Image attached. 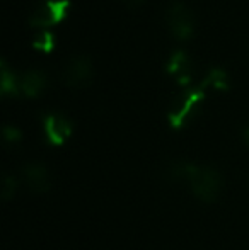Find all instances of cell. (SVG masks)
<instances>
[{"label":"cell","mask_w":249,"mask_h":250,"mask_svg":"<svg viewBox=\"0 0 249 250\" xmlns=\"http://www.w3.org/2000/svg\"><path fill=\"white\" fill-rule=\"evenodd\" d=\"M169 177L186 181L193 196L203 203H213L222 191V175L210 165L176 160L169 165Z\"/></svg>","instance_id":"cell-1"},{"label":"cell","mask_w":249,"mask_h":250,"mask_svg":"<svg viewBox=\"0 0 249 250\" xmlns=\"http://www.w3.org/2000/svg\"><path fill=\"white\" fill-rule=\"evenodd\" d=\"M205 99V89L200 85L184 87L181 92H178L173 97L169 107H167V121L174 129L183 128L184 125L191 119L195 109L198 104Z\"/></svg>","instance_id":"cell-2"},{"label":"cell","mask_w":249,"mask_h":250,"mask_svg":"<svg viewBox=\"0 0 249 250\" xmlns=\"http://www.w3.org/2000/svg\"><path fill=\"white\" fill-rule=\"evenodd\" d=\"M166 19L174 36L181 40L188 38L195 29V16L183 0H171L166 10Z\"/></svg>","instance_id":"cell-3"},{"label":"cell","mask_w":249,"mask_h":250,"mask_svg":"<svg viewBox=\"0 0 249 250\" xmlns=\"http://www.w3.org/2000/svg\"><path fill=\"white\" fill-rule=\"evenodd\" d=\"M92 73H94V66L89 56L84 55V53H77V55L70 56L65 65H63L62 79L68 85L79 87V85H86L92 79Z\"/></svg>","instance_id":"cell-4"},{"label":"cell","mask_w":249,"mask_h":250,"mask_svg":"<svg viewBox=\"0 0 249 250\" xmlns=\"http://www.w3.org/2000/svg\"><path fill=\"white\" fill-rule=\"evenodd\" d=\"M70 7V0H41L29 14L31 26H51L65 16Z\"/></svg>","instance_id":"cell-5"},{"label":"cell","mask_w":249,"mask_h":250,"mask_svg":"<svg viewBox=\"0 0 249 250\" xmlns=\"http://www.w3.org/2000/svg\"><path fill=\"white\" fill-rule=\"evenodd\" d=\"M43 131L50 145L60 146L70 138L73 126L67 116L60 114V112H50L43 118Z\"/></svg>","instance_id":"cell-6"},{"label":"cell","mask_w":249,"mask_h":250,"mask_svg":"<svg viewBox=\"0 0 249 250\" xmlns=\"http://www.w3.org/2000/svg\"><path fill=\"white\" fill-rule=\"evenodd\" d=\"M21 177H23L26 188L31 192H34V194H45V192H48L51 189L50 170L43 164L33 162V164L24 165L23 172H21Z\"/></svg>","instance_id":"cell-7"},{"label":"cell","mask_w":249,"mask_h":250,"mask_svg":"<svg viewBox=\"0 0 249 250\" xmlns=\"http://www.w3.org/2000/svg\"><path fill=\"white\" fill-rule=\"evenodd\" d=\"M166 70L167 73L176 75V80L181 85H188L189 80H191V60H189V55L181 48L174 50L167 56Z\"/></svg>","instance_id":"cell-8"},{"label":"cell","mask_w":249,"mask_h":250,"mask_svg":"<svg viewBox=\"0 0 249 250\" xmlns=\"http://www.w3.org/2000/svg\"><path fill=\"white\" fill-rule=\"evenodd\" d=\"M46 73L40 68H27L19 77V90L27 97H34L46 85Z\"/></svg>","instance_id":"cell-9"},{"label":"cell","mask_w":249,"mask_h":250,"mask_svg":"<svg viewBox=\"0 0 249 250\" xmlns=\"http://www.w3.org/2000/svg\"><path fill=\"white\" fill-rule=\"evenodd\" d=\"M200 87L205 90L208 87H213V89L219 90H227L229 89V75H227V72L222 66H212L206 72V75L203 77L202 82H200Z\"/></svg>","instance_id":"cell-10"},{"label":"cell","mask_w":249,"mask_h":250,"mask_svg":"<svg viewBox=\"0 0 249 250\" xmlns=\"http://www.w3.org/2000/svg\"><path fill=\"white\" fill-rule=\"evenodd\" d=\"M0 87H2V94L19 92V79L3 58L0 60Z\"/></svg>","instance_id":"cell-11"},{"label":"cell","mask_w":249,"mask_h":250,"mask_svg":"<svg viewBox=\"0 0 249 250\" xmlns=\"http://www.w3.org/2000/svg\"><path fill=\"white\" fill-rule=\"evenodd\" d=\"M33 44L36 48H41V50H45V51H50L51 48L55 46L53 33H51V31H48V29L38 31V33L33 36Z\"/></svg>","instance_id":"cell-12"},{"label":"cell","mask_w":249,"mask_h":250,"mask_svg":"<svg viewBox=\"0 0 249 250\" xmlns=\"http://www.w3.org/2000/svg\"><path fill=\"white\" fill-rule=\"evenodd\" d=\"M2 138H3V143L5 145H17L23 138V133L17 126H12V125H3L2 128Z\"/></svg>","instance_id":"cell-13"},{"label":"cell","mask_w":249,"mask_h":250,"mask_svg":"<svg viewBox=\"0 0 249 250\" xmlns=\"http://www.w3.org/2000/svg\"><path fill=\"white\" fill-rule=\"evenodd\" d=\"M16 189H17V181L16 177H12V175L5 174L2 179V199L3 201H9L14 198V194H16Z\"/></svg>","instance_id":"cell-14"},{"label":"cell","mask_w":249,"mask_h":250,"mask_svg":"<svg viewBox=\"0 0 249 250\" xmlns=\"http://www.w3.org/2000/svg\"><path fill=\"white\" fill-rule=\"evenodd\" d=\"M121 2H123L125 5H128V7H138L143 0H121Z\"/></svg>","instance_id":"cell-15"},{"label":"cell","mask_w":249,"mask_h":250,"mask_svg":"<svg viewBox=\"0 0 249 250\" xmlns=\"http://www.w3.org/2000/svg\"><path fill=\"white\" fill-rule=\"evenodd\" d=\"M243 138H244V142H246V145L249 146V126H246V129H244Z\"/></svg>","instance_id":"cell-16"}]
</instances>
